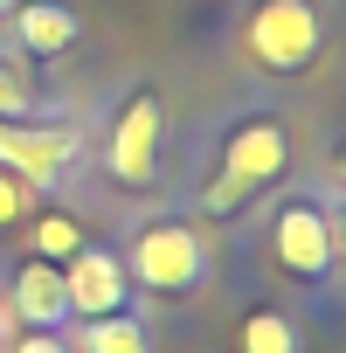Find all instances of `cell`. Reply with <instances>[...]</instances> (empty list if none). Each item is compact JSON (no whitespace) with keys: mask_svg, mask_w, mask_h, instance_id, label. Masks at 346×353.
<instances>
[{"mask_svg":"<svg viewBox=\"0 0 346 353\" xmlns=\"http://www.w3.org/2000/svg\"><path fill=\"white\" fill-rule=\"evenodd\" d=\"M208 270H215V256H208V243H201V229L194 222H145V229H132V250H125V277L132 284H145L152 298H187V291H201L208 284Z\"/></svg>","mask_w":346,"mask_h":353,"instance_id":"cell-1","label":"cell"},{"mask_svg":"<svg viewBox=\"0 0 346 353\" xmlns=\"http://www.w3.org/2000/svg\"><path fill=\"white\" fill-rule=\"evenodd\" d=\"M243 49H250L256 70H270V77H298V70L318 63V49H325V21H318L312 0H256L250 21H243Z\"/></svg>","mask_w":346,"mask_h":353,"instance_id":"cell-2","label":"cell"},{"mask_svg":"<svg viewBox=\"0 0 346 353\" xmlns=\"http://www.w3.org/2000/svg\"><path fill=\"white\" fill-rule=\"evenodd\" d=\"M159 139H166V104H159L152 90H132L125 111L111 118V145H104V166H111L118 188H152Z\"/></svg>","mask_w":346,"mask_h":353,"instance_id":"cell-3","label":"cell"},{"mask_svg":"<svg viewBox=\"0 0 346 353\" xmlns=\"http://www.w3.org/2000/svg\"><path fill=\"white\" fill-rule=\"evenodd\" d=\"M270 256H277V270H284V277L318 284V277L332 270V215H325L312 194L284 201V208L270 215Z\"/></svg>","mask_w":346,"mask_h":353,"instance_id":"cell-4","label":"cell"},{"mask_svg":"<svg viewBox=\"0 0 346 353\" xmlns=\"http://www.w3.org/2000/svg\"><path fill=\"white\" fill-rule=\"evenodd\" d=\"M77 132L70 125H28V118H0V166L28 188H49L63 181V166L77 159Z\"/></svg>","mask_w":346,"mask_h":353,"instance_id":"cell-5","label":"cell"},{"mask_svg":"<svg viewBox=\"0 0 346 353\" xmlns=\"http://www.w3.org/2000/svg\"><path fill=\"white\" fill-rule=\"evenodd\" d=\"M284 166H291V139L277 118H243L229 139H222V173L243 188V194H263L270 181H284Z\"/></svg>","mask_w":346,"mask_h":353,"instance_id":"cell-6","label":"cell"},{"mask_svg":"<svg viewBox=\"0 0 346 353\" xmlns=\"http://www.w3.org/2000/svg\"><path fill=\"white\" fill-rule=\"evenodd\" d=\"M63 291H70V319H104V312H125V305H132L125 256H118V250H104V243H83V250L63 263Z\"/></svg>","mask_w":346,"mask_h":353,"instance_id":"cell-7","label":"cell"},{"mask_svg":"<svg viewBox=\"0 0 346 353\" xmlns=\"http://www.w3.org/2000/svg\"><path fill=\"white\" fill-rule=\"evenodd\" d=\"M8 312L28 332H63L70 325V291H63V263L49 256H21L14 284H8Z\"/></svg>","mask_w":346,"mask_h":353,"instance_id":"cell-8","label":"cell"},{"mask_svg":"<svg viewBox=\"0 0 346 353\" xmlns=\"http://www.w3.org/2000/svg\"><path fill=\"white\" fill-rule=\"evenodd\" d=\"M14 35H21V49H35V56H63V49H77L83 21L63 8V0H21V8H14Z\"/></svg>","mask_w":346,"mask_h":353,"instance_id":"cell-9","label":"cell"},{"mask_svg":"<svg viewBox=\"0 0 346 353\" xmlns=\"http://www.w3.org/2000/svg\"><path fill=\"white\" fill-rule=\"evenodd\" d=\"M77 353H152V325L125 305V312H104V319H83L77 325V339H70Z\"/></svg>","mask_w":346,"mask_h":353,"instance_id":"cell-10","label":"cell"},{"mask_svg":"<svg viewBox=\"0 0 346 353\" xmlns=\"http://www.w3.org/2000/svg\"><path fill=\"white\" fill-rule=\"evenodd\" d=\"M236 353H305V332H298L291 312L256 305V312H243V325H236Z\"/></svg>","mask_w":346,"mask_h":353,"instance_id":"cell-11","label":"cell"},{"mask_svg":"<svg viewBox=\"0 0 346 353\" xmlns=\"http://www.w3.org/2000/svg\"><path fill=\"white\" fill-rule=\"evenodd\" d=\"M83 243H90V236H83V222H77V215H63V208H42V215H35V229H28V256H49V263H70Z\"/></svg>","mask_w":346,"mask_h":353,"instance_id":"cell-12","label":"cell"},{"mask_svg":"<svg viewBox=\"0 0 346 353\" xmlns=\"http://www.w3.org/2000/svg\"><path fill=\"white\" fill-rule=\"evenodd\" d=\"M28 222V181H14L8 166H0V236H14Z\"/></svg>","mask_w":346,"mask_h":353,"instance_id":"cell-13","label":"cell"},{"mask_svg":"<svg viewBox=\"0 0 346 353\" xmlns=\"http://www.w3.org/2000/svg\"><path fill=\"white\" fill-rule=\"evenodd\" d=\"M243 201H250V194H243V188L229 181V173H215V181L201 188V215H236Z\"/></svg>","mask_w":346,"mask_h":353,"instance_id":"cell-14","label":"cell"},{"mask_svg":"<svg viewBox=\"0 0 346 353\" xmlns=\"http://www.w3.org/2000/svg\"><path fill=\"white\" fill-rule=\"evenodd\" d=\"M28 97H35V90H28V77H21L14 63H0V118H21V111H28Z\"/></svg>","mask_w":346,"mask_h":353,"instance_id":"cell-15","label":"cell"},{"mask_svg":"<svg viewBox=\"0 0 346 353\" xmlns=\"http://www.w3.org/2000/svg\"><path fill=\"white\" fill-rule=\"evenodd\" d=\"M14 353H77L63 332H28V339H14Z\"/></svg>","mask_w":346,"mask_h":353,"instance_id":"cell-16","label":"cell"},{"mask_svg":"<svg viewBox=\"0 0 346 353\" xmlns=\"http://www.w3.org/2000/svg\"><path fill=\"white\" fill-rule=\"evenodd\" d=\"M332 256H346V215L332 222Z\"/></svg>","mask_w":346,"mask_h":353,"instance_id":"cell-17","label":"cell"},{"mask_svg":"<svg viewBox=\"0 0 346 353\" xmlns=\"http://www.w3.org/2000/svg\"><path fill=\"white\" fill-rule=\"evenodd\" d=\"M8 332H14V312H8V298H0V346H8Z\"/></svg>","mask_w":346,"mask_h":353,"instance_id":"cell-18","label":"cell"},{"mask_svg":"<svg viewBox=\"0 0 346 353\" xmlns=\"http://www.w3.org/2000/svg\"><path fill=\"white\" fill-rule=\"evenodd\" d=\"M332 173H339V181H346V145H339V159H332Z\"/></svg>","mask_w":346,"mask_h":353,"instance_id":"cell-19","label":"cell"},{"mask_svg":"<svg viewBox=\"0 0 346 353\" xmlns=\"http://www.w3.org/2000/svg\"><path fill=\"white\" fill-rule=\"evenodd\" d=\"M14 8H21V0H0V14H14Z\"/></svg>","mask_w":346,"mask_h":353,"instance_id":"cell-20","label":"cell"}]
</instances>
